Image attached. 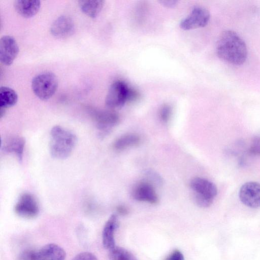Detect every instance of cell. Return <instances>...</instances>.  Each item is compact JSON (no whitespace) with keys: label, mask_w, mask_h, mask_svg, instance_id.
Segmentation results:
<instances>
[{"label":"cell","mask_w":260,"mask_h":260,"mask_svg":"<svg viewBox=\"0 0 260 260\" xmlns=\"http://www.w3.org/2000/svg\"><path fill=\"white\" fill-rule=\"evenodd\" d=\"M216 53L222 60L234 65H241L246 59L247 49L244 41L236 32L225 30L217 40Z\"/></svg>","instance_id":"6da1fadb"},{"label":"cell","mask_w":260,"mask_h":260,"mask_svg":"<svg viewBox=\"0 0 260 260\" xmlns=\"http://www.w3.org/2000/svg\"><path fill=\"white\" fill-rule=\"evenodd\" d=\"M50 135L49 149L51 155L59 159L69 157L77 143L76 135L64 127L55 125L51 128Z\"/></svg>","instance_id":"7a4b0ae2"},{"label":"cell","mask_w":260,"mask_h":260,"mask_svg":"<svg viewBox=\"0 0 260 260\" xmlns=\"http://www.w3.org/2000/svg\"><path fill=\"white\" fill-rule=\"evenodd\" d=\"M139 93L124 82L117 80L110 86L105 99V105L110 109L122 107L125 103L139 98Z\"/></svg>","instance_id":"3957f363"},{"label":"cell","mask_w":260,"mask_h":260,"mask_svg":"<svg viewBox=\"0 0 260 260\" xmlns=\"http://www.w3.org/2000/svg\"><path fill=\"white\" fill-rule=\"evenodd\" d=\"M58 85L57 77L50 72L36 75L31 81V88L34 94L42 100H47L53 95Z\"/></svg>","instance_id":"277c9868"},{"label":"cell","mask_w":260,"mask_h":260,"mask_svg":"<svg viewBox=\"0 0 260 260\" xmlns=\"http://www.w3.org/2000/svg\"><path fill=\"white\" fill-rule=\"evenodd\" d=\"M64 249L59 245L47 244L38 250H27L23 252L19 260H65Z\"/></svg>","instance_id":"5b68a950"},{"label":"cell","mask_w":260,"mask_h":260,"mask_svg":"<svg viewBox=\"0 0 260 260\" xmlns=\"http://www.w3.org/2000/svg\"><path fill=\"white\" fill-rule=\"evenodd\" d=\"M14 211L21 217L34 218L40 212L39 205L36 198L32 194L24 192L19 197L14 207Z\"/></svg>","instance_id":"8992f818"},{"label":"cell","mask_w":260,"mask_h":260,"mask_svg":"<svg viewBox=\"0 0 260 260\" xmlns=\"http://www.w3.org/2000/svg\"><path fill=\"white\" fill-rule=\"evenodd\" d=\"M92 116L101 137L107 136L119 121V115L112 110L93 111Z\"/></svg>","instance_id":"52a82bcc"},{"label":"cell","mask_w":260,"mask_h":260,"mask_svg":"<svg viewBox=\"0 0 260 260\" xmlns=\"http://www.w3.org/2000/svg\"><path fill=\"white\" fill-rule=\"evenodd\" d=\"M210 17V13L207 9L196 6L188 16L181 20L180 27L185 30L203 27L208 23Z\"/></svg>","instance_id":"ba28073f"},{"label":"cell","mask_w":260,"mask_h":260,"mask_svg":"<svg viewBox=\"0 0 260 260\" xmlns=\"http://www.w3.org/2000/svg\"><path fill=\"white\" fill-rule=\"evenodd\" d=\"M239 196L246 206L253 208L260 207V184L256 182L244 183L240 189Z\"/></svg>","instance_id":"9c48e42d"},{"label":"cell","mask_w":260,"mask_h":260,"mask_svg":"<svg viewBox=\"0 0 260 260\" xmlns=\"http://www.w3.org/2000/svg\"><path fill=\"white\" fill-rule=\"evenodd\" d=\"M19 47L12 36L5 35L0 40V61L5 66L11 65L19 53Z\"/></svg>","instance_id":"30bf717a"},{"label":"cell","mask_w":260,"mask_h":260,"mask_svg":"<svg viewBox=\"0 0 260 260\" xmlns=\"http://www.w3.org/2000/svg\"><path fill=\"white\" fill-rule=\"evenodd\" d=\"M75 29L73 19L68 16L62 15L53 21L50 27V32L57 39H64L71 36Z\"/></svg>","instance_id":"8fae6325"},{"label":"cell","mask_w":260,"mask_h":260,"mask_svg":"<svg viewBox=\"0 0 260 260\" xmlns=\"http://www.w3.org/2000/svg\"><path fill=\"white\" fill-rule=\"evenodd\" d=\"M132 194L133 198L138 201L152 204H156L158 201L154 186L145 180L138 183L134 187Z\"/></svg>","instance_id":"7c38bea8"},{"label":"cell","mask_w":260,"mask_h":260,"mask_svg":"<svg viewBox=\"0 0 260 260\" xmlns=\"http://www.w3.org/2000/svg\"><path fill=\"white\" fill-rule=\"evenodd\" d=\"M190 186L193 193L213 201L217 193V189L215 185L208 180L203 178H193L190 181Z\"/></svg>","instance_id":"4fadbf2b"},{"label":"cell","mask_w":260,"mask_h":260,"mask_svg":"<svg viewBox=\"0 0 260 260\" xmlns=\"http://www.w3.org/2000/svg\"><path fill=\"white\" fill-rule=\"evenodd\" d=\"M118 225V218L116 214L111 215L105 224L102 232V243L108 250L116 246L114 235Z\"/></svg>","instance_id":"5bb4252c"},{"label":"cell","mask_w":260,"mask_h":260,"mask_svg":"<svg viewBox=\"0 0 260 260\" xmlns=\"http://www.w3.org/2000/svg\"><path fill=\"white\" fill-rule=\"evenodd\" d=\"M25 146L24 139L19 136H11L5 138L1 142V148L8 153H13L20 161L22 160Z\"/></svg>","instance_id":"9a60e30c"},{"label":"cell","mask_w":260,"mask_h":260,"mask_svg":"<svg viewBox=\"0 0 260 260\" xmlns=\"http://www.w3.org/2000/svg\"><path fill=\"white\" fill-rule=\"evenodd\" d=\"M16 11L21 16L30 18L39 12L41 2L38 0H16L14 3Z\"/></svg>","instance_id":"2e32d148"},{"label":"cell","mask_w":260,"mask_h":260,"mask_svg":"<svg viewBox=\"0 0 260 260\" xmlns=\"http://www.w3.org/2000/svg\"><path fill=\"white\" fill-rule=\"evenodd\" d=\"M103 0H80L78 1L82 12L89 17H96L104 5Z\"/></svg>","instance_id":"e0dca14e"},{"label":"cell","mask_w":260,"mask_h":260,"mask_svg":"<svg viewBox=\"0 0 260 260\" xmlns=\"http://www.w3.org/2000/svg\"><path fill=\"white\" fill-rule=\"evenodd\" d=\"M18 95L13 89L2 86L0 88V108L6 109L14 106L17 102Z\"/></svg>","instance_id":"ac0fdd59"},{"label":"cell","mask_w":260,"mask_h":260,"mask_svg":"<svg viewBox=\"0 0 260 260\" xmlns=\"http://www.w3.org/2000/svg\"><path fill=\"white\" fill-rule=\"evenodd\" d=\"M140 137L136 134H125L117 138L113 143V148L121 150L129 147L136 146L140 143Z\"/></svg>","instance_id":"d6986e66"},{"label":"cell","mask_w":260,"mask_h":260,"mask_svg":"<svg viewBox=\"0 0 260 260\" xmlns=\"http://www.w3.org/2000/svg\"><path fill=\"white\" fill-rule=\"evenodd\" d=\"M109 258L110 260H138L128 250L117 246L109 250Z\"/></svg>","instance_id":"ffe728a7"},{"label":"cell","mask_w":260,"mask_h":260,"mask_svg":"<svg viewBox=\"0 0 260 260\" xmlns=\"http://www.w3.org/2000/svg\"><path fill=\"white\" fill-rule=\"evenodd\" d=\"M146 180L153 186H160L162 184L161 177L156 172L151 170H148L145 172Z\"/></svg>","instance_id":"44dd1931"},{"label":"cell","mask_w":260,"mask_h":260,"mask_svg":"<svg viewBox=\"0 0 260 260\" xmlns=\"http://www.w3.org/2000/svg\"><path fill=\"white\" fill-rule=\"evenodd\" d=\"M172 114V108L168 105L162 106L159 110V117L162 121L167 123L170 119Z\"/></svg>","instance_id":"7402d4cb"},{"label":"cell","mask_w":260,"mask_h":260,"mask_svg":"<svg viewBox=\"0 0 260 260\" xmlns=\"http://www.w3.org/2000/svg\"><path fill=\"white\" fill-rule=\"evenodd\" d=\"M249 151L253 154L260 155V135L252 139Z\"/></svg>","instance_id":"603a6c76"},{"label":"cell","mask_w":260,"mask_h":260,"mask_svg":"<svg viewBox=\"0 0 260 260\" xmlns=\"http://www.w3.org/2000/svg\"><path fill=\"white\" fill-rule=\"evenodd\" d=\"M72 260H98L92 253L89 252H81L76 255Z\"/></svg>","instance_id":"cb8c5ba5"},{"label":"cell","mask_w":260,"mask_h":260,"mask_svg":"<svg viewBox=\"0 0 260 260\" xmlns=\"http://www.w3.org/2000/svg\"><path fill=\"white\" fill-rule=\"evenodd\" d=\"M165 260H184V257L180 250L176 249L172 251Z\"/></svg>","instance_id":"d4e9b609"},{"label":"cell","mask_w":260,"mask_h":260,"mask_svg":"<svg viewBox=\"0 0 260 260\" xmlns=\"http://www.w3.org/2000/svg\"><path fill=\"white\" fill-rule=\"evenodd\" d=\"M160 3L167 8H174L176 6L178 1H161Z\"/></svg>","instance_id":"484cf974"},{"label":"cell","mask_w":260,"mask_h":260,"mask_svg":"<svg viewBox=\"0 0 260 260\" xmlns=\"http://www.w3.org/2000/svg\"><path fill=\"white\" fill-rule=\"evenodd\" d=\"M118 212L121 214H125L127 213V210L124 206H120L118 207Z\"/></svg>","instance_id":"4316f807"}]
</instances>
